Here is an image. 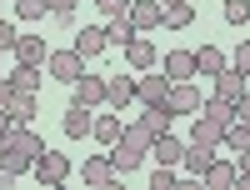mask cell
I'll list each match as a JSON object with an SVG mask.
<instances>
[{"label": "cell", "instance_id": "obj_1", "mask_svg": "<svg viewBox=\"0 0 250 190\" xmlns=\"http://www.w3.org/2000/svg\"><path fill=\"white\" fill-rule=\"evenodd\" d=\"M145 155H150V135H145L140 125H125V130H120V140L110 145L115 170H120V175H130V170H135V165H140Z\"/></svg>", "mask_w": 250, "mask_h": 190}, {"label": "cell", "instance_id": "obj_2", "mask_svg": "<svg viewBox=\"0 0 250 190\" xmlns=\"http://www.w3.org/2000/svg\"><path fill=\"white\" fill-rule=\"evenodd\" d=\"M30 170H35V180H40V185H65V180H70V155H65V150H50V145H45V150L35 155Z\"/></svg>", "mask_w": 250, "mask_h": 190}, {"label": "cell", "instance_id": "obj_3", "mask_svg": "<svg viewBox=\"0 0 250 190\" xmlns=\"http://www.w3.org/2000/svg\"><path fill=\"white\" fill-rule=\"evenodd\" d=\"M45 70L60 80V85H75L80 70H85V55H80L75 45H70V50H50V55H45Z\"/></svg>", "mask_w": 250, "mask_h": 190}, {"label": "cell", "instance_id": "obj_4", "mask_svg": "<svg viewBox=\"0 0 250 190\" xmlns=\"http://www.w3.org/2000/svg\"><path fill=\"white\" fill-rule=\"evenodd\" d=\"M0 150H15V155H25V160L35 165V155L45 150V140H40V135L30 130V125H10V130L0 135Z\"/></svg>", "mask_w": 250, "mask_h": 190}, {"label": "cell", "instance_id": "obj_5", "mask_svg": "<svg viewBox=\"0 0 250 190\" xmlns=\"http://www.w3.org/2000/svg\"><path fill=\"white\" fill-rule=\"evenodd\" d=\"M165 95H170V75L165 70H140L135 75V100L140 105H165Z\"/></svg>", "mask_w": 250, "mask_h": 190}, {"label": "cell", "instance_id": "obj_6", "mask_svg": "<svg viewBox=\"0 0 250 190\" xmlns=\"http://www.w3.org/2000/svg\"><path fill=\"white\" fill-rule=\"evenodd\" d=\"M90 125H95V110H90V105H80V100H70V105H65V115H60V130H65L70 140H85V135H90Z\"/></svg>", "mask_w": 250, "mask_h": 190}, {"label": "cell", "instance_id": "obj_7", "mask_svg": "<svg viewBox=\"0 0 250 190\" xmlns=\"http://www.w3.org/2000/svg\"><path fill=\"white\" fill-rule=\"evenodd\" d=\"M70 100H80V105H90V110H100V105H105V80L90 75V70H80V80L70 85Z\"/></svg>", "mask_w": 250, "mask_h": 190}, {"label": "cell", "instance_id": "obj_8", "mask_svg": "<svg viewBox=\"0 0 250 190\" xmlns=\"http://www.w3.org/2000/svg\"><path fill=\"white\" fill-rule=\"evenodd\" d=\"M200 90L190 85V80H175L170 85V95H165V105H170V115H190V110H200Z\"/></svg>", "mask_w": 250, "mask_h": 190}, {"label": "cell", "instance_id": "obj_9", "mask_svg": "<svg viewBox=\"0 0 250 190\" xmlns=\"http://www.w3.org/2000/svg\"><path fill=\"white\" fill-rule=\"evenodd\" d=\"M80 180H85V185H115L120 170H115V160H110V155H90L85 165H80Z\"/></svg>", "mask_w": 250, "mask_h": 190}, {"label": "cell", "instance_id": "obj_10", "mask_svg": "<svg viewBox=\"0 0 250 190\" xmlns=\"http://www.w3.org/2000/svg\"><path fill=\"white\" fill-rule=\"evenodd\" d=\"M45 55H50L45 35H30V30L15 35V60H25V65H45Z\"/></svg>", "mask_w": 250, "mask_h": 190}, {"label": "cell", "instance_id": "obj_11", "mask_svg": "<svg viewBox=\"0 0 250 190\" xmlns=\"http://www.w3.org/2000/svg\"><path fill=\"white\" fill-rule=\"evenodd\" d=\"M155 60H160V55H155V45H150L145 35H135L130 45H125V65H130L135 75H140V70H155Z\"/></svg>", "mask_w": 250, "mask_h": 190}, {"label": "cell", "instance_id": "obj_12", "mask_svg": "<svg viewBox=\"0 0 250 190\" xmlns=\"http://www.w3.org/2000/svg\"><path fill=\"white\" fill-rule=\"evenodd\" d=\"M125 15H130L135 30H155L160 15H165V5H160V0H130V10H125Z\"/></svg>", "mask_w": 250, "mask_h": 190}, {"label": "cell", "instance_id": "obj_13", "mask_svg": "<svg viewBox=\"0 0 250 190\" xmlns=\"http://www.w3.org/2000/svg\"><path fill=\"white\" fill-rule=\"evenodd\" d=\"M105 45H110V35H105V25H80V30H75V50L85 55V60H95V55L105 50Z\"/></svg>", "mask_w": 250, "mask_h": 190}, {"label": "cell", "instance_id": "obj_14", "mask_svg": "<svg viewBox=\"0 0 250 190\" xmlns=\"http://www.w3.org/2000/svg\"><path fill=\"white\" fill-rule=\"evenodd\" d=\"M130 100H135V75H110L105 80V105L110 110H125Z\"/></svg>", "mask_w": 250, "mask_h": 190}, {"label": "cell", "instance_id": "obj_15", "mask_svg": "<svg viewBox=\"0 0 250 190\" xmlns=\"http://www.w3.org/2000/svg\"><path fill=\"white\" fill-rule=\"evenodd\" d=\"M35 110H40V95L15 90V95L5 100V115H10V125H30V120H35Z\"/></svg>", "mask_w": 250, "mask_h": 190}, {"label": "cell", "instance_id": "obj_16", "mask_svg": "<svg viewBox=\"0 0 250 190\" xmlns=\"http://www.w3.org/2000/svg\"><path fill=\"white\" fill-rule=\"evenodd\" d=\"M245 90H250L245 70H235V65H230V70H220V75H215V95H220V100H230V105H235Z\"/></svg>", "mask_w": 250, "mask_h": 190}, {"label": "cell", "instance_id": "obj_17", "mask_svg": "<svg viewBox=\"0 0 250 190\" xmlns=\"http://www.w3.org/2000/svg\"><path fill=\"white\" fill-rule=\"evenodd\" d=\"M170 120H175V115H170V105H145L135 125H140V130L155 140V135H165V130H170Z\"/></svg>", "mask_w": 250, "mask_h": 190}, {"label": "cell", "instance_id": "obj_18", "mask_svg": "<svg viewBox=\"0 0 250 190\" xmlns=\"http://www.w3.org/2000/svg\"><path fill=\"white\" fill-rule=\"evenodd\" d=\"M210 160H215V145H200V140H190V145H185V155H180V165H185L195 180L205 175V165H210Z\"/></svg>", "mask_w": 250, "mask_h": 190}, {"label": "cell", "instance_id": "obj_19", "mask_svg": "<svg viewBox=\"0 0 250 190\" xmlns=\"http://www.w3.org/2000/svg\"><path fill=\"white\" fill-rule=\"evenodd\" d=\"M160 65H165V75H170V85H175V80H190L195 75V50H170Z\"/></svg>", "mask_w": 250, "mask_h": 190}, {"label": "cell", "instance_id": "obj_20", "mask_svg": "<svg viewBox=\"0 0 250 190\" xmlns=\"http://www.w3.org/2000/svg\"><path fill=\"white\" fill-rule=\"evenodd\" d=\"M200 180H205V190H230V185H235V165H230V160H210Z\"/></svg>", "mask_w": 250, "mask_h": 190}, {"label": "cell", "instance_id": "obj_21", "mask_svg": "<svg viewBox=\"0 0 250 190\" xmlns=\"http://www.w3.org/2000/svg\"><path fill=\"white\" fill-rule=\"evenodd\" d=\"M5 75H10V85H15V90L40 95V65H25V60H15V70H5Z\"/></svg>", "mask_w": 250, "mask_h": 190}, {"label": "cell", "instance_id": "obj_22", "mask_svg": "<svg viewBox=\"0 0 250 190\" xmlns=\"http://www.w3.org/2000/svg\"><path fill=\"white\" fill-rule=\"evenodd\" d=\"M150 155H155L160 165H180V155H185V145H180V140H175L170 130H165V135H155V140H150Z\"/></svg>", "mask_w": 250, "mask_h": 190}, {"label": "cell", "instance_id": "obj_23", "mask_svg": "<svg viewBox=\"0 0 250 190\" xmlns=\"http://www.w3.org/2000/svg\"><path fill=\"white\" fill-rule=\"evenodd\" d=\"M220 70H225V50H220V45H200V50H195V75H210V80H215Z\"/></svg>", "mask_w": 250, "mask_h": 190}, {"label": "cell", "instance_id": "obj_24", "mask_svg": "<svg viewBox=\"0 0 250 190\" xmlns=\"http://www.w3.org/2000/svg\"><path fill=\"white\" fill-rule=\"evenodd\" d=\"M160 25H165V30H190V25H195V5H190V0H180V5H165Z\"/></svg>", "mask_w": 250, "mask_h": 190}, {"label": "cell", "instance_id": "obj_25", "mask_svg": "<svg viewBox=\"0 0 250 190\" xmlns=\"http://www.w3.org/2000/svg\"><path fill=\"white\" fill-rule=\"evenodd\" d=\"M195 115H205V120H215L220 130H225V125H230V115H235V105H230V100H220V95H205Z\"/></svg>", "mask_w": 250, "mask_h": 190}, {"label": "cell", "instance_id": "obj_26", "mask_svg": "<svg viewBox=\"0 0 250 190\" xmlns=\"http://www.w3.org/2000/svg\"><path fill=\"white\" fill-rule=\"evenodd\" d=\"M220 145H230V150H250V120L230 115V125L220 130Z\"/></svg>", "mask_w": 250, "mask_h": 190}, {"label": "cell", "instance_id": "obj_27", "mask_svg": "<svg viewBox=\"0 0 250 190\" xmlns=\"http://www.w3.org/2000/svg\"><path fill=\"white\" fill-rule=\"evenodd\" d=\"M105 35H110V45H130V40H135V25H130V15H110L105 20Z\"/></svg>", "mask_w": 250, "mask_h": 190}, {"label": "cell", "instance_id": "obj_28", "mask_svg": "<svg viewBox=\"0 0 250 190\" xmlns=\"http://www.w3.org/2000/svg\"><path fill=\"white\" fill-rule=\"evenodd\" d=\"M120 130H125L120 115H95V125H90V135H95L100 145H115V140H120Z\"/></svg>", "mask_w": 250, "mask_h": 190}, {"label": "cell", "instance_id": "obj_29", "mask_svg": "<svg viewBox=\"0 0 250 190\" xmlns=\"http://www.w3.org/2000/svg\"><path fill=\"white\" fill-rule=\"evenodd\" d=\"M190 140H200V145H220V125H215V120H205V115H195Z\"/></svg>", "mask_w": 250, "mask_h": 190}, {"label": "cell", "instance_id": "obj_30", "mask_svg": "<svg viewBox=\"0 0 250 190\" xmlns=\"http://www.w3.org/2000/svg\"><path fill=\"white\" fill-rule=\"evenodd\" d=\"M25 170H30V160H25V155L0 150V175H10V180H15V175H25Z\"/></svg>", "mask_w": 250, "mask_h": 190}, {"label": "cell", "instance_id": "obj_31", "mask_svg": "<svg viewBox=\"0 0 250 190\" xmlns=\"http://www.w3.org/2000/svg\"><path fill=\"white\" fill-rule=\"evenodd\" d=\"M225 25H250V0H225Z\"/></svg>", "mask_w": 250, "mask_h": 190}, {"label": "cell", "instance_id": "obj_32", "mask_svg": "<svg viewBox=\"0 0 250 190\" xmlns=\"http://www.w3.org/2000/svg\"><path fill=\"white\" fill-rule=\"evenodd\" d=\"M40 15H50L45 0H15V20H40Z\"/></svg>", "mask_w": 250, "mask_h": 190}, {"label": "cell", "instance_id": "obj_33", "mask_svg": "<svg viewBox=\"0 0 250 190\" xmlns=\"http://www.w3.org/2000/svg\"><path fill=\"white\" fill-rule=\"evenodd\" d=\"M150 190H175V165H155V175H150Z\"/></svg>", "mask_w": 250, "mask_h": 190}, {"label": "cell", "instance_id": "obj_34", "mask_svg": "<svg viewBox=\"0 0 250 190\" xmlns=\"http://www.w3.org/2000/svg\"><path fill=\"white\" fill-rule=\"evenodd\" d=\"M95 5H100V15H125V10H130V0H95Z\"/></svg>", "mask_w": 250, "mask_h": 190}, {"label": "cell", "instance_id": "obj_35", "mask_svg": "<svg viewBox=\"0 0 250 190\" xmlns=\"http://www.w3.org/2000/svg\"><path fill=\"white\" fill-rule=\"evenodd\" d=\"M230 65H235V70H250V40H240V45H235V55H230Z\"/></svg>", "mask_w": 250, "mask_h": 190}, {"label": "cell", "instance_id": "obj_36", "mask_svg": "<svg viewBox=\"0 0 250 190\" xmlns=\"http://www.w3.org/2000/svg\"><path fill=\"white\" fill-rule=\"evenodd\" d=\"M15 35H20V30L10 25V20H0V50H15Z\"/></svg>", "mask_w": 250, "mask_h": 190}, {"label": "cell", "instance_id": "obj_37", "mask_svg": "<svg viewBox=\"0 0 250 190\" xmlns=\"http://www.w3.org/2000/svg\"><path fill=\"white\" fill-rule=\"evenodd\" d=\"M75 5H80V0H45V10H50V15H70Z\"/></svg>", "mask_w": 250, "mask_h": 190}, {"label": "cell", "instance_id": "obj_38", "mask_svg": "<svg viewBox=\"0 0 250 190\" xmlns=\"http://www.w3.org/2000/svg\"><path fill=\"white\" fill-rule=\"evenodd\" d=\"M10 95H15V85H10V75H5V70H0V105H5Z\"/></svg>", "mask_w": 250, "mask_h": 190}, {"label": "cell", "instance_id": "obj_39", "mask_svg": "<svg viewBox=\"0 0 250 190\" xmlns=\"http://www.w3.org/2000/svg\"><path fill=\"white\" fill-rule=\"evenodd\" d=\"M235 115H240V120H250V90H245V95L235 100Z\"/></svg>", "mask_w": 250, "mask_h": 190}, {"label": "cell", "instance_id": "obj_40", "mask_svg": "<svg viewBox=\"0 0 250 190\" xmlns=\"http://www.w3.org/2000/svg\"><path fill=\"white\" fill-rule=\"evenodd\" d=\"M235 175H250V150H240V165H235Z\"/></svg>", "mask_w": 250, "mask_h": 190}, {"label": "cell", "instance_id": "obj_41", "mask_svg": "<svg viewBox=\"0 0 250 190\" xmlns=\"http://www.w3.org/2000/svg\"><path fill=\"white\" fill-rule=\"evenodd\" d=\"M10 130V115H5V105H0V135H5Z\"/></svg>", "mask_w": 250, "mask_h": 190}, {"label": "cell", "instance_id": "obj_42", "mask_svg": "<svg viewBox=\"0 0 250 190\" xmlns=\"http://www.w3.org/2000/svg\"><path fill=\"white\" fill-rule=\"evenodd\" d=\"M160 5H180V0H160Z\"/></svg>", "mask_w": 250, "mask_h": 190}, {"label": "cell", "instance_id": "obj_43", "mask_svg": "<svg viewBox=\"0 0 250 190\" xmlns=\"http://www.w3.org/2000/svg\"><path fill=\"white\" fill-rule=\"evenodd\" d=\"M245 80H250V70H245Z\"/></svg>", "mask_w": 250, "mask_h": 190}]
</instances>
